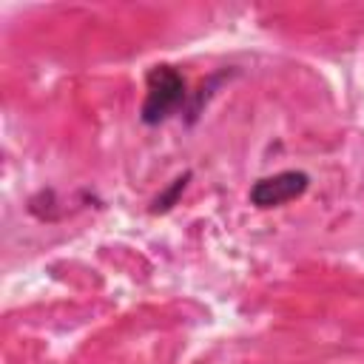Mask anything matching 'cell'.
<instances>
[{
    "label": "cell",
    "instance_id": "obj_1",
    "mask_svg": "<svg viewBox=\"0 0 364 364\" xmlns=\"http://www.w3.org/2000/svg\"><path fill=\"white\" fill-rule=\"evenodd\" d=\"M185 77L173 65H154L148 74V94L142 102V122L159 125L185 105Z\"/></svg>",
    "mask_w": 364,
    "mask_h": 364
},
{
    "label": "cell",
    "instance_id": "obj_2",
    "mask_svg": "<svg viewBox=\"0 0 364 364\" xmlns=\"http://www.w3.org/2000/svg\"><path fill=\"white\" fill-rule=\"evenodd\" d=\"M310 185V176L304 171H282L273 176L259 179L250 188V202L256 208H279L290 199H299Z\"/></svg>",
    "mask_w": 364,
    "mask_h": 364
},
{
    "label": "cell",
    "instance_id": "obj_3",
    "mask_svg": "<svg viewBox=\"0 0 364 364\" xmlns=\"http://www.w3.org/2000/svg\"><path fill=\"white\" fill-rule=\"evenodd\" d=\"M188 176L191 173H185V176H176L173 182H171V188L168 191H162L156 199H154V213H159V210H168V208H173V202H176V196L185 191V185H188Z\"/></svg>",
    "mask_w": 364,
    "mask_h": 364
}]
</instances>
